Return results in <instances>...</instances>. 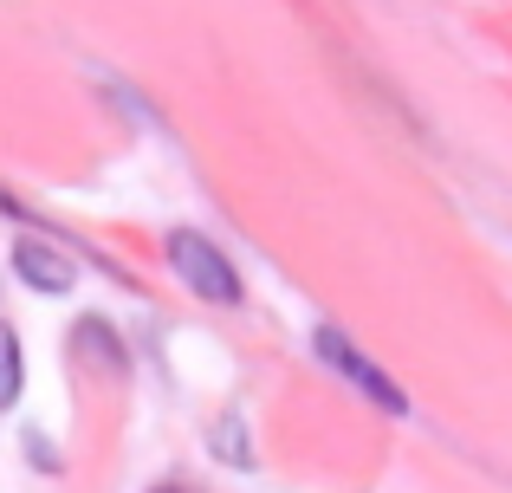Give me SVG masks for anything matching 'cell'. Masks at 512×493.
<instances>
[{
  "label": "cell",
  "instance_id": "6da1fadb",
  "mask_svg": "<svg viewBox=\"0 0 512 493\" xmlns=\"http://www.w3.org/2000/svg\"><path fill=\"white\" fill-rule=\"evenodd\" d=\"M169 266H175V279H182L195 299H208V305H240V273L227 266V253L214 247L208 234H195V228L169 234Z\"/></svg>",
  "mask_w": 512,
  "mask_h": 493
},
{
  "label": "cell",
  "instance_id": "3957f363",
  "mask_svg": "<svg viewBox=\"0 0 512 493\" xmlns=\"http://www.w3.org/2000/svg\"><path fill=\"white\" fill-rule=\"evenodd\" d=\"M13 273H20L33 292H72L78 266L65 260L59 247H46V241H20V247H13Z\"/></svg>",
  "mask_w": 512,
  "mask_h": 493
},
{
  "label": "cell",
  "instance_id": "7a4b0ae2",
  "mask_svg": "<svg viewBox=\"0 0 512 493\" xmlns=\"http://www.w3.org/2000/svg\"><path fill=\"white\" fill-rule=\"evenodd\" d=\"M312 344H318V357H325V364L338 370L344 383H357V390L370 396L376 409H383V416H409V396H402V390H396V383H389L376 364H363V351L344 338L338 325H318V331H312Z\"/></svg>",
  "mask_w": 512,
  "mask_h": 493
},
{
  "label": "cell",
  "instance_id": "8992f818",
  "mask_svg": "<svg viewBox=\"0 0 512 493\" xmlns=\"http://www.w3.org/2000/svg\"><path fill=\"white\" fill-rule=\"evenodd\" d=\"M163 493H175V487H163Z\"/></svg>",
  "mask_w": 512,
  "mask_h": 493
},
{
  "label": "cell",
  "instance_id": "277c9868",
  "mask_svg": "<svg viewBox=\"0 0 512 493\" xmlns=\"http://www.w3.org/2000/svg\"><path fill=\"white\" fill-rule=\"evenodd\" d=\"M20 403V338H13V325L0 318V416Z\"/></svg>",
  "mask_w": 512,
  "mask_h": 493
},
{
  "label": "cell",
  "instance_id": "5b68a950",
  "mask_svg": "<svg viewBox=\"0 0 512 493\" xmlns=\"http://www.w3.org/2000/svg\"><path fill=\"white\" fill-rule=\"evenodd\" d=\"M214 442H221V461H234V468L247 461V448H240V422H234V416H227L221 429H214Z\"/></svg>",
  "mask_w": 512,
  "mask_h": 493
}]
</instances>
